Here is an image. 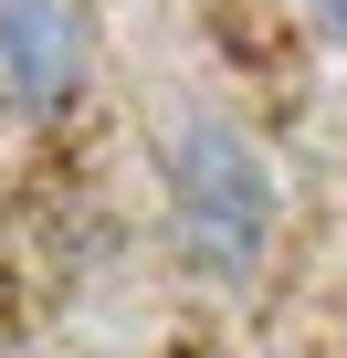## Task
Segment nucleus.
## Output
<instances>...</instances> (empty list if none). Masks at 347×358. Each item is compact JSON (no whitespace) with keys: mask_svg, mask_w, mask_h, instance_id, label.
Masks as SVG:
<instances>
[{"mask_svg":"<svg viewBox=\"0 0 347 358\" xmlns=\"http://www.w3.org/2000/svg\"><path fill=\"white\" fill-rule=\"evenodd\" d=\"M168 222H179V253L211 285H242L263 264V243H274V179H263V158L221 116L168 137Z\"/></svg>","mask_w":347,"mask_h":358,"instance_id":"1","label":"nucleus"},{"mask_svg":"<svg viewBox=\"0 0 347 358\" xmlns=\"http://www.w3.org/2000/svg\"><path fill=\"white\" fill-rule=\"evenodd\" d=\"M95 74V11L84 0H0V85L22 106H74Z\"/></svg>","mask_w":347,"mask_h":358,"instance_id":"2","label":"nucleus"},{"mask_svg":"<svg viewBox=\"0 0 347 358\" xmlns=\"http://www.w3.org/2000/svg\"><path fill=\"white\" fill-rule=\"evenodd\" d=\"M305 11H316V32H326V43H347V0H305Z\"/></svg>","mask_w":347,"mask_h":358,"instance_id":"3","label":"nucleus"}]
</instances>
